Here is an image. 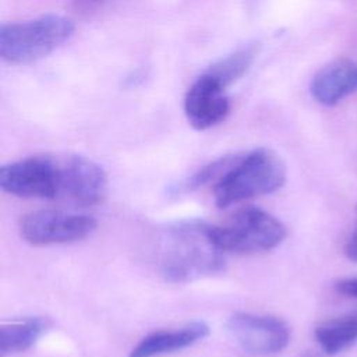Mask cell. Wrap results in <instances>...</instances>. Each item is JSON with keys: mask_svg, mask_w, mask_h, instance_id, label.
Returning a JSON list of instances; mask_svg holds the SVG:
<instances>
[{"mask_svg": "<svg viewBox=\"0 0 357 357\" xmlns=\"http://www.w3.org/2000/svg\"><path fill=\"white\" fill-rule=\"evenodd\" d=\"M315 340L329 356H335L357 340V312L332 319L315 328Z\"/></svg>", "mask_w": 357, "mask_h": 357, "instance_id": "13", "label": "cell"}, {"mask_svg": "<svg viewBox=\"0 0 357 357\" xmlns=\"http://www.w3.org/2000/svg\"><path fill=\"white\" fill-rule=\"evenodd\" d=\"M286 181L283 160L268 148L237 155L233 165L213 187L218 208L278 191Z\"/></svg>", "mask_w": 357, "mask_h": 357, "instance_id": "2", "label": "cell"}, {"mask_svg": "<svg viewBox=\"0 0 357 357\" xmlns=\"http://www.w3.org/2000/svg\"><path fill=\"white\" fill-rule=\"evenodd\" d=\"M234 343L252 356H271L284 350L290 342L287 324L273 315L236 312L226 322Z\"/></svg>", "mask_w": 357, "mask_h": 357, "instance_id": "7", "label": "cell"}, {"mask_svg": "<svg viewBox=\"0 0 357 357\" xmlns=\"http://www.w3.org/2000/svg\"><path fill=\"white\" fill-rule=\"evenodd\" d=\"M356 212H357V206H356ZM344 254L350 261L357 262V223H356V229H354L351 237L349 238V241L344 247Z\"/></svg>", "mask_w": 357, "mask_h": 357, "instance_id": "17", "label": "cell"}, {"mask_svg": "<svg viewBox=\"0 0 357 357\" xmlns=\"http://www.w3.org/2000/svg\"><path fill=\"white\" fill-rule=\"evenodd\" d=\"M335 289L347 297L357 298V278H346L336 282Z\"/></svg>", "mask_w": 357, "mask_h": 357, "instance_id": "16", "label": "cell"}, {"mask_svg": "<svg viewBox=\"0 0 357 357\" xmlns=\"http://www.w3.org/2000/svg\"><path fill=\"white\" fill-rule=\"evenodd\" d=\"M230 112L226 86L205 71L188 88L184 98V114L195 130H208L222 123Z\"/></svg>", "mask_w": 357, "mask_h": 357, "instance_id": "9", "label": "cell"}, {"mask_svg": "<svg viewBox=\"0 0 357 357\" xmlns=\"http://www.w3.org/2000/svg\"><path fill=\"white\" fill-rule=\"evenodd\" d=\"M96 226V220L89 215L40 209L21 216L18 231L28 244L43 247L79 241L93 233Z\"/></svg>", "mask_w": 357, "mask_h": 357, "instance_id": "5", "label": "cell"}, {"mask_svg": "<svg viewBox=\"0 0 357 357\" xmlns=\"http://www.w3.org/2000/svg\"><path fill=\"white\" fill-rule=\"evenodd\" d=\"M237 155H227L222 156L213 162L198 169L194 174H191L183 184H180L181 191H194L205 185L215 184L220 180V177L227 172V169L233 165Z\"/></svg>", "mask_w": 357, "mask_h": 357, "instance_id": "15", "label": "cell"}, {"mask_svg": "<svg viewBox=\"0 0 357 357\" xmlns=\"http://www.w3.org/2000/svg\"><path fill=\"white\" fill-rule=\"evenodd\" d=\"M50 324L42 317H25L1 325L0 356H14L29 350L49 329Z\"/></svg>", "mask_w": 357, "mask_h": 357, "instance_id": "12", "label": "cell"}, {"mask_svg": "<svg viewBox=\"0 0 357 357\" xmlns=\"http://www.w3.org/2000/svg\"><path fill=\"white\" fill-rule=\"evenodd\" d=\"M209 335V326L194 321L176 329H160L144 336L130 351L128 357H160L187 349Z\"/></svg>", "mask_w": 357, "mask_h": 357, "instance_id": "10", "label": "cell"}, {"mask_svg": "<svg viewBox=\"0 0 357 357\" xmlns=\"http://www.w3.org/2000/svg\"><path fill=\"white\" fill-rule=\"evenodd\" d=\"M73 33V21L57 14L3 24L0 28V56L11 64L33 63L54 52Z\"/></svg>", "mask_w": 357, "mask_h": 357, "instance_id": "3", "label": "cell"}, {"mask_svg": "<svg viewBox=\"0 0 357 357\" xmlns=\"http://www.w3.org/2000/svg\"><path fill=\"white\" fill-rule=\"evenodd\" d=\"M59 198L77 206L100 204L107 191L105 170L81 155H59Z\"/></svg>", "mask_w": 357, "mask_h": 357, "instance_id": "8", "label": "cell"}, {"mask_svg": "<svg viewBox=\"0 0 357 357\" xmlns=\"http://www.w3.org/2000/svg\"><path fill=\"white\" fill-rule=\"evenodd\" d=\"M357 91V63L342 59L322 67L310 84L311 96L324 106H333Z\"/></svg>", "mask_w": 357, "mask_h": 357, "instance_id": "11", "label": "cell"}, {"mask_svg": "<svg viewBox=\"0 0 357 357\" xmlns=\"http://www.w3.org/2000/svg\"><path fill=\"white\" fill-rule=\"evenodd\" d=\"M158 265L165 280L185 283L223 271L225 252L213 243L211 225L181 220L163 230Z\"/></svg>", "mask_w": 357, "mask_h": 357, "instance_id": "1", "label": "cell"}, {"mask_svg": "<svg viewBox=\"0 0 357 357\" xmlns=\"http://www.w3.org/2000/svg\"><path fill=\"white\" fill-rule=\"evenodd\" d=\"M59 155H35L0 169V187L21 198H59Z\"/></svg>", "mask_w": 357, "mask_h": 357, "instance_id": "6", "label": "cell"}, {"mask_svg": "<svg viewBox=\"0 0 357 357\" xmlns=\"http://www.w3.org/2000/svg\"><path fill=\"white\" fill-rule=\"evenodd\" d=\"M258 53V45H250L211 66L206 71L218 78L226 88L240 79L251 67Z\"/></svg>", "mask_w": 357, "mask_h": 357, "instance_id": "14", "label": "cell"}, {"mask_svg": "<svg viewBox=\"0 0 357 357\" xmlns=\"http://www.w3.org/2000/svg\"><path fill=\"white\" fill-rule=\"evenodd\" d=\"M211 236L225 254H252L276 248L286 237V227L269 212L244 206L225 223L211 225Z\"/></svg>", "mask_w": 357, "mask_h": 357, "instance_id": "4", "label": "cell"}, {"mask_svg": "<svg viewBox=\"0 0 357 357\" xmlns=\"http://www.w3.org/2000/svg\"><path fill=\"white\" fill-rule=\"evenodd\" d=\"M105 1L107 0H73V4L75 10H78L79 13H89L91 10L103 4Z\"/></svg>", "mask_w": 357, "mask_h": 357, "instance_id": "18", "label": "cell"}]
</instances>
